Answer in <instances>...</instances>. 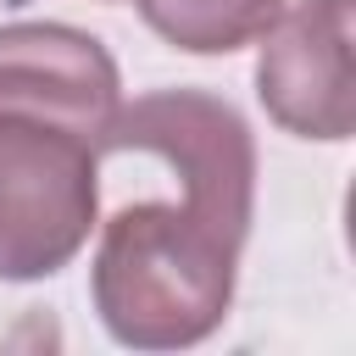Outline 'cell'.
I'll return each mask as SVG.
<instances>
[{
  "label": "cell",
  "instance_id": "cell-1",
  "mask_svg": "<svg viewBox=\"0 0 356 356\" xmlns=\"http://www.w3.org/2000/svg\"><path fill=\"white\" fill-rule=\"evenodd\" d=\"M161 150L184 178V206L117 211L95 261V295L117 339L184 345L200 339L234 284V250L250 217L245 122L189 89L111 111L100 150Z\"/></svg>",
  "mask_w": 356,
  "mask_h": 356
},
{
  "label": "cell",
  "instance_id": "cell-2",
  "mask_svg": "<svg viewBox=\"0 0 356 356\" xmlns=\"http://www.w3.org/2000/svg\"><path fill=\"white\" fill-rule=\"evenodd\" d=\"M95 222V139L0 111V278L56 273Z\"/></svg>",
  "mask_w": 356,
  "mask_h": 356
},
{
  "label": "cell",
  "instance_id": "cell-3",
  "mask_svg": "<svg viewBox=\"0 0 356 356\" xmlns=\"http://www.w3.org/2000/svg\"><path fill=\"white\" fill-rule=\"evenodd\" d=\"M0 111L39 117L72 128L100 145L117 111V67L111 56L72 28H6L0 33Z\"/></svg>",
  "mask_w": 356,
  "mask_h": 356
},
{
  "label": "cell",
  "instance_id": "cell-4",
  "mask_svg": "<svg viewBox=\"0 0 356 356\" xmlns=\"http://www.w3.org/2000/svg\"><path fill=\"white\" fill-rule=\"evenodd\" d=\"M350 0H306L261 56V100L295 134L339 139L350 128Z\"/></svg>",
  "mask_w": 356,
  "mask_h": 356
},
{
  "label": "cell",
  "instance_id": "cell-5",
  "mask_svg": "<svg viewBox=\"0 0 356 356\" xmlns=\"http://www.w3.org/2000/svg\"><path fill=\"white\" fill-rule=\"evenodd\" d=\"M284 0H139L145 22L184 50H234L273 22Z\"/></svg>",
  "mask_w": 356,
  "mask_h": 356
}]
</instances>
